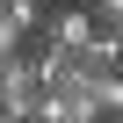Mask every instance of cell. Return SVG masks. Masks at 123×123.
Here are the masks:
<instances>
[{
	"label": "cell",
	"mask_w": 123,
	"mask_h": 123,
	"mask_svg": "<svg viewBox=\"0 0 123 123\" xmlns=\"http://www.w3.org/2000/svg\"><path fill=\"white\" fill-rule=\"evenodd\" d=\"M29 101H36L29 51H7V58H0V123H29Z\"/></svg>",
	"instance_id": "cell-1"
},
{
	"label": "cell",
	"mask_w": 123,
	"mask_h": 123,
	"mask_svg": "<svg viewBox=\"0 0 123 123\" xmlns=\"http://www.w3.org/2000/svg\"><path fill=\"white\" fill-rule=\"evenodd\" d=\"M94 29H101V22H94L87 7H43V22H36V36H43L51 51H73V58L87 51V36H94Z\"/></svg>",
	"instance_id": "cell-2"
},
{
	"label": "cell",
	"mask_w": 123,
	"mask_h": 123,
	"mask_svg": "<svg viewBox=\"0 0 123 123\" xmlns=\"http://www.w3.org/2000/svg\"><path fill=\"white\" fill-rule=\"evenodd\" d=\"M43 7H51V0H0V15H7L22 36H36V22H43Z\"/></svg>",
	"instance_id": "cell-3"
},
{
	"label": "cell",
	"mask_w": 123,
	"mask_h": 123,
	"mask_svg": "<svg viewBox=\"0 0 123 123\" xmlns=\"http://www.w3.org/2000/svg\"><path fill=\"white\" fill-rule=\"evenodd\" d=\"M80 7H87L101 29H123V0H80Z\"/></svg>",
	"instance_id": "cell-4"
},
{
	"label": "cell",
	"mask_w": 123,
	"mask_h": 123,
	"mask_svg": "<svg viewBox=\"0 0 123 123\" xmlns=\"http://www.w3.org/2000/svg\"><path fill=\"white\" fill-rule=\"evenodd\" d=\"M7 51H22V29H15L7 15H0V58H7Z\"/></svg>",
	"instance_id": "cell-5"
}]
</instances>
